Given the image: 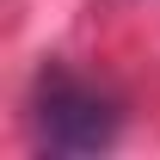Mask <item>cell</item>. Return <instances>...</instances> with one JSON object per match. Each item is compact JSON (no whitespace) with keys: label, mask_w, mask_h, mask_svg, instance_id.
Returning <instances> with one entry per match:
<instances>
[{"label":"cell","mask_w":160,"mask_h":160,"mask_svg":"<svg viewBox=\"0 0 160 160\" xmlns=\"http://www.w3.org/2000/svg\"><path fill=\"white\" fill-rule=\"evenodd\" d=\"M31 129L43 154H105L123 136V105L68 68H43L31 92Z\"/></svg>","instance_id":"obj_1"}]
</instances>
